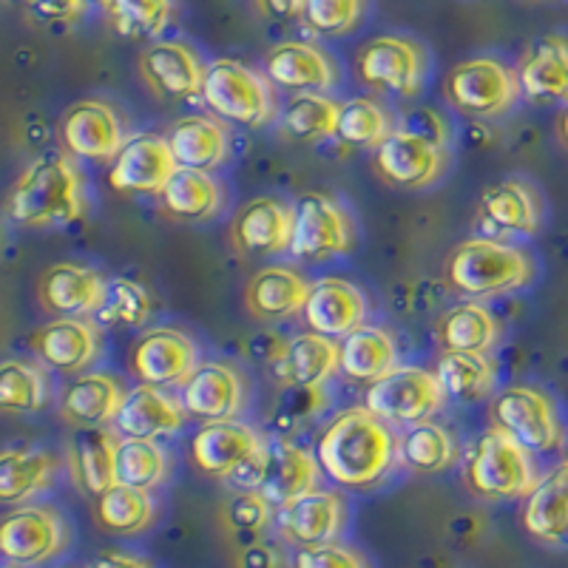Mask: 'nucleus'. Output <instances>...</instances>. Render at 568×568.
<instances>
[{
    "instance_id": "obj_1",
    "label": "nucleus",
    "mask_w": 568,
    "mask_h": 568,
    "mask_svg": "<svg viewBox=\"0 0 568 568\" xmlns=\"http://www.w3.org/2000/svg\"><path fill=\"white\" fill-rule=\"evenodd\" d=\"M316 458L327 478L349 489H364L387 478V471L398 460V438L389 424L375 418L369 409L355 407L324 429Z\"/></svg>"
},
{
    "instance_id": "obj_2",
    "label": "nucleus",
    "mask_w": 568,
    "mask_h": 568,
    "mask_svg": "<svg viewBox=\"0 0 568 568\" xmlns=\"http://www.w3.org/2000/svg\"><path fill=\"white\" fill-rule=\"evenodd\" d=\"M7 211L23 227L69 225L85 211L83 176L69 156H40L14 182Z\"/></svg>"
},
{
    "instance_id": "obj_3",
    "label": "nucleus",
    "mask_w": 568,
    "mask_h": 568,
    "mask_svg": "<svg viewBox=\"0 0 568 568\" xmlns=\"http://www.w3.org/2000/svg\"><path fill=\"white\" fill-rule=\"evenodd\" d=\"M446 276L464 296L491 298L520 291L535 276V265L526 251L497 240H466L449 253Z\"/></svg>"
},
{
    "instance_id": "obj_4",
    "label": "nucleus",
    "mask_w": 568,
    "mask_h": 568,
    "mask_svg": "<svg viewBox=\"0 0 568 568\" xmlns=\"http://www.w3.org/2000/svg\"><path fill=\"white\" fill-rule=\"evenodd\" d=\"M464 480L475 497L484 500H515L526 497L537 478L535 460L524 446L491 426L471 444L464 464Z\"/></svg>"
},
{
    "instance_id": "obj_5",
    "label": "nucleus",
    "mask_w": 568,
    "mask_h": 568,
    "mask_svg": "<svg viewBox=\"0 0 568 568\" xmlns=\"http://www.w3.org/2000/svg\"><path fill=\"white\" fill-rule=\"evenodd\" d=\"M444 91L449 105L471 120L506 114L524 94L517 71L495 58H471L458 63L446 74Z\"/></svg>"
},
{
    "instance_id": "obj_6",
    "label": "nucleus",
    "mask_w": 568,
    "mask_h": 568,
    "mask_svg": "<svg viewBox=\"0 0 568 568\" xmlns=\"http://www.w3.org/2000/svg\"><path fill=\"white\" fill-rule=\"evenodd\" d=\"M202 100L213 114L240 125H265L276 114L271 85L240 60H213L205 69Z\"/></svg>"
},
{
    "instance_id": "obj_7",
    "label": "nucleus",
    "mask_w": 568,
    "mask_h": 568,
    "mask_svg": "<svg viewBox=\"0 0 568 568\" xmlns=\"http://www.w3.org/2000/svg\"><path fill=\"white\" fill-rule=\"evenodd\" d=\"M444 404V389L429 369L398 364L382 382H375L364 395V409L384 424L418 426L433 420Z\"/></svg>"
},
{
    "instance_id": "obj_8",
    "label": "nucleus",
    "mask_w": 568,
    "mask_h": 568,
    "mask_svg": "<svg viewBox=\"0 0 568 568\" xmlns=\"http://www.w3.org/2000/svg\"><path fill=\"white\" fill-rule=\"evenodd\" d=\"M491 420L495 429L509 435L531 455L551 453L566 438L551 398L535 387H506L491 400Z\"/></svg>"
},
{
    "instance_id": "obj_9",
    "label": "nucleus",
    "mask_w": 568,
    "mask_h": 568,
    "mask_svg": "<svg viewBox=\"0 0 568 568\" xmlns=\"http://www.w3.org/2000/svg\"><path fill=\"white\" fill-rule=\"evenodd\" d=\"M69 546V526L52 506H20L0 524V551L9 566L34 568Z\"/></svg>"
},
{
    "instance_id": "obj_10",
    "label": "nucleus",
    "mask_w": 568,
    "mask_h": 568,
    "mask_svg": "<svg viewBox=\"0 0 568 568\" xmlns=\"http://www.w3.org/2000/svg\"><path fill=\"white\" fill-rule=\"evenodd\" d=\"M355 69L369 89L413 98L424 85L426 52L415 40L382 34V38H373L358 49Z\"/></svg>"
},
{
    "instance_id": "obj_11",
    "label": "nucleus",
    "mask_w": 568,
    "mask_h": 568,
    "mask_svg": "<svg viewBox=\"0 0 568 568\" xmlns=\"http://www.w3.org/2000/svg\"><path fill=\"white\" fill-rule=\"evenodd\" d=\"M296 227H293L291 253L307 262H322L329 256H342L353 245V225L349 216L333 196L311 194L298 196L296 207Z\"/></svg>"
},
{
    "instance_id": "obj_12",
    "label": "nucleus",
    "mask_w": 568,
    "mask_h": 568,
    "mask_svg": "<svg viewBox=\"0 0 568 568\" xmlns=\"http://www.w3.org/2000/svg\"><path fill=\"white\" fill-rule=\"evenodd\" d=\"M200 349L185 333L174 327L149 329L131 353V369L149 387L185 384L200 367Z\"/></svg>"
},
{
    "instance_id": "obj_13",
    "label": "nucleus",
    "mask_w": 568,
    "mask_h": 568,
    "mask_svg": "<svg viewBox=\"0 0 568 568\" xmlns=\"http://www.w3.org/2000/svg\"><path fill=\"white\" fill-rule=\"evenodd\" d=\"M180 171L171 145L160 134H134L116 154L109 182L123 194H162L171 176Z\"/></svg>"
},
{
    "instance_id": "obj_14",
    "label": "nucleus",
    "mask_w": 568,
    "mask_h": 568,
    "mask_svg": "<svg viewBox=\"0 0 568 568\" xmlns=\"http://www.w3.org/2000/svg\"><path fill=\"white\" fill-rule=\"evenodd\" d=\"M205 69L200 54L180 40H154L140 54V78L156 98L165 100L202 98Z\"/></svg>"
},
{
    "instance_id": "obj_15",
    "label": "nucleus",
    "mask_w": 568,
    "mask_h": 568,
    "mask_svg": "<svg viewBox=\"0 0 568 568\" xmlns=\"http://www.w3.org/2000/svg\"><path fill=\"white\" fill-rule=\"evenodd\" d=\"M63 142L71 156L109 162L116 160L129 136L114 105L103 100H80L63 116Z\"/></svg>"
},
{
    "instance_id": "obj_16",
    "label": "nucleus",
    "mask_w": 568,
    "mask_h": 568,
    "mask_svg": "<svg viewBox=\"0 0 568 568\" xmlns=\"http://www.w3.org/2000/svg\"><path fill=\"white\" fill-rule=\"evenodd\" d=\"M347 524V506L336 491L316 489L311 495L298 497L284 509H276V529L293 546L311 549L336 542V537Z\"/></svg>"
},
{
    "instance_id": "obj_17",
    "label": "nucleus",
    "mask_w": 568,
    "mask_h": 568,
    "mask_svg": "<svg viewBox=\"0 0 568 568\" xmlns=\"http://www.w3.org/2000/svg\"><path fill=\"white\" fill-rule=\"evenodd\" d=\"M182 407L205 424L236 420L245 407V382L231 364L202 362L182 384Z\"/></svg>"
},
{
    "instance_id": "obj_18",
    "label": "nucleus",
    "mask_w": 568,
    "mask_h": 568,
    "mask_svg": "<svg viewBox=\"0 0 568 568\" xmlns=\"http://www.w3.org/2000/svg\"><path fill=\"white\" fill-rule=\"evenodd\" d=\"M375 171L382 180L398 187H426L444 174L446 154L433 142L420 140L404 129H395L387 140L375 149Z\"/></svg>"
},
{
    "instance_id": "obj_19",
    "label": "nucleus",
    "mask_w": 568,
    "mask_h": 568,
    "mask_svg": "<svg viewBox=\"0 0 568 568\" xmlns=\"http://www.w3.org/2000/svg\"><path fill=\"white\" fill-rule=\"evenodd\" d=\"M105 287L109 282H103L94 267L60 262L40 278V304L45 313L58 318H85L91 313H100L105 302Z\"/></svg>"
},
{
    "instance_id": "obj_20",
    "label": "nucleus",
    "mask_w": 568,
    "mask_h": 568,
    "mask_svg": "<svg viewBox=\"0 0 568 568\" xmlns=\"http://www.w3.org/2000/svg\"><path fill=\"white\" fill-rule=\"evenodd\" d=\"M267 78L298 94H322L338 85V69L324 49L304 40H284L273 45L265 60Z\"/></svg>"
},
{
    "instance_id": "obj_21",
    "label": "nucleus",
    "mask_w": 568,
    "mask_h": 568,
    "mask_svg": "<svg viewBox=\"0 0 568 568\" xmlns=\"http://www.w3.org/2000/svg\"><path fill=\"white\" fill-rule=\"evenodd\" d=\"M267 440L253 429V426L240 424V420H220V424H205L196 433L194 464L211 478H231L253 455L265 453Z\"/></svg>"
},
{
    "instance_id": "obj_22",
    "label": "nucleus",
    "mask_w": 568,
    "mask_h": 568,
    "mask_svg": "<svg viewBox=\"0 0 568 568\" xmlns=\"http://www.w3.org/2000/svg\"><path fill=\"white\" fill-rule=\"evenodd\" d=\"M293 227H296V213L284 202L258 196L242 205V211L233 216L231 242L240 253H284L293 245Z\"/></svg>"
},
{
    "instance_id": "obj_23",
    "label": "nucleus",
    "mask_w": 568,
    "mask_h": 568,
    "mask_svg": "<svg viewBox=\"0 0 568 568\" xmlns=\"http://www.w3.org/2000/svg\"><path fill=\"white\" fill-rule=\"evenodd\" d=\"M302 313L316 336L347 338L353 329L364 327L367 302L364 293L344 278H318L311 284V296Z\"/></svg>"
},
{
    "instance_id": "obj_24",
    "label": "nucleus",
    "mask_w": 568,
    "mask_h": 568,
    "mask_svg": "<svg viewBox=\"0 0 568 568\" xmlns=\"http://www.w3.org/2000/svg\"><path fill=\"white\" fill-rule=\"evenodd\" d=\"M318 489V458L291 440H267L265 480L258 495L265 497L273 509H284L298 497Z\"/></svg>"
},
{
    "instance_id": "obj_25",
    "label": "nucleus",
    "mask_w": 568,
    "mask_h": 568,
    "mask_svg": "<svg viewBox=\"0 0 568 568\" xmlns=\"http://www.w3.org/2000/svg\"><path fill=\"white\" fill-rule=\"evenodd\" d=\"M520 524L535 540L568 549V464L551 466L526 495Z\"/></svg>"
},
{
    "instance_id": "obj_26",
    "label": "nucleus",
    "mask_w": 568,
    "mask_h": 568,
    "mask_svg": "<svg viewBox=\"0 0 568 568\" xmlns=\"http://www.w3.org/2000/svg\"><path fill=\"white\" fill-rule=\"evenodd\" d=\"M182 420H185L182 400H176L165 389L142 384V387L129 389L114 426L123 438L156 440L174 435L182 426Z\"/></svg>"
},
{
    "instance_id": "obj_27",
    "label": "nucleus",
    "mask_w": 568,
    "mask_h": 568,
    "mask_svg": "<svg viewBox=\"0 0 568 568\" xmlns=\"http://www.w3.org/2000/svg\"><path fill=\"white\" fill-rule=\"evenodd\" d=\"M520 89L537 103H568V38L566 34H542L531 40L520 58Z\"/></svg>"
},
{
    "instance_id": "obj_28",
    "label": "nucleus",
    "mask_w": 568,
    "mask_h": 568,
    "mask_svg": "<svg viewBox=\"0 0 568 568\" xmlns=\"http://www.w3.org/2000/svg\"><path fill=\"white\" fill-rule=\"evenodd\" d=\"M311 284L293 267L271 265L253 273L245 287V307L258 322H284L304 311Z\"/></svg>"
},
{
    "instance_id": "obj_29",
    "label": "nucleus",
    "mask_w": 568,
    "mask_h": 568,
    "mask_svg": "<svg viewBox=\"0 0 568 568\" xmlns=\"http://www.w3.org/2000/svg\"><path fill=\"white\" fill-rule=\"evenodd\" d=\"M338 355L342 349L333 338L302 333L276 349L273 364L284 387L318 389L338 369Z\"/></svg>"
},
{
    "instance_id": "obj_30",
    "label": "nucleus",
    "mask_w": 568,
    "mask_h": 568,
    "mask_svg": "<svg viewBox=\"0 0 568 568\" xmlns=\"http://www.w3.org/2000/svg\"><path fill=\"white\" fill-rule=\"evenodd\" d=\"M478 220L484 222L486 231L531 236L542 220L540 200L520 180L495 182V185L484 187V194H480Z\"/></svg>"
},
{
    "instance_id": "obj_31",
    "label": "nucleus",
    "mask_w": 568,
    "mask_h": 568,
    "mask_svg": "<svg viewBox=\"0 0 568 568\" xmlns=\"http://www.w3.org/2000/svg\"><path fill=\"white\" fill-rule=\"evenodd\" d=\"M125 395L123 384L111 375L85 373L65 387L60 415L78 429H105L123 409Z\"/></svg>"
},
{
    "instance_id": "obj_32",
    "label": "nucleus",
    "mask_w": 568,
    "mask_h": 568,
    "mask_svg": "<svg viewBox=\"0 0 568 568\" xmlns=\"http://www.w3.org/2000/svg\"><path fill=\"white\" fill-rule=\"evenodd\" d=\"M116 453L120 438L109 429H78L69 440L71 480L85 495H105L116 486Z\"/></svg>"
},
{
    "instance_id": "obj_33",
    "label": "nucleus",
    "mask_w": 568,
    "mask_h": 568,
    "mask_svg": "<svg viewBox=\"0 0 568 568\" xmlns=\"http://www.w3.org/2000/svg\"><path fill=\"white\" fill-rule=\"evenodd\" d=\"M165 140H169L171 154L180 169L202 171V174H211L216 165H222L227 156V145H231L225 125L205 114L176 120Z\"/></svg>"
},
{
    "instance_id": "obj_34",
    "label": "nucleus",
    "mask_w": 568,
    "mask_h": 568,
    "mask_svg": "<svg viewBox=\"0 0 568 568\" xmlns=\"http://www.w3.org/2000/svg\"><path fill=\"white\" fill-rule=\"evenodd\" d=\"M38 353L49 367L80 373L100 353V329L89 318H54L38 333Z\"/></svg>"
},
{
    "instance_id": "obj_35",
    "label": "nucleus",
    "mask_w": 568,
    "mask_h": 568,
    "mask_svg": "<svg viewBox=\"0 0 568 568\" xmlns=\"http://www.w3.org/2000/svg\"><path fill=\"white\" fill-rule=\"evenodd\" d=\"M338 349H342L338 369L353 382L369 384V387L398 367V349L387 329L382 327L364 324V327L353 329L347 338H342Z\"/></svg>"
},
{
    "instance_id": "obj_36",
    "label": "nucleus",
    "mask_w": 568,
    "mask_h": 568,
    "mask_svg": "<svg viewBox=\"0 0 568 568\" xmlns=\"http://www.w3.org/2000/svg\"><path fill=\"white\" fill-rule=\"evenodd\" d=\"M497 318L478 302L455 304L435 324V338L444 353L486 355L497 342Z\"/></svg>"
},
{
    "instance_id": "obj_37",
    "label": "nucleus",
    "mask_w": 568,
    "mask_h": 568,
    "mask_svg": "<svg viewBox=\"0 0 568 568\" xmlns=\"http://www.w3.org/2000/svg\"><path fill=\"white\" fill-rule=\"evenodd\" d=\"M162 211L180 222H205L220 211L225 191L211 174L180 169L160 194Z\"/></svg>"
},
{
    "instance_id": "obj_38",
    "label": "nucleus",
    "mask_w": 568,
    "mask_h": 568,
    "mask_svg": "<svg viewBox=\"0 0 568 568\" xmlns=\"http://www.w3.org/2000/svg\"><path fill=\"white\" fill-rule=\"evenodd\" d=\"M58 460L45 449H9L0 455V497L7 504H23L52 486Z\"/></svg>"
},
{
    "instance_id": "obj_39",
    "label": "nucleus",
    "mask_w": 568,
    "mask_h": 568,
    "mask_svg": "<svg viewBox=\"0 0 568 568\" xmlns=\"http://www.w3.org/2000/svg\"><path fill=\"white\" fill-rule=\"evenodd\" d=\"M435 378L444 395H453L455 400H480L495 389L497 373L489 355L440 353Z\"/></svg>"
},
{
    "instance_id": "obj_40",
    "label": "nucleus",
    "mask_w": 568,
    "mask_h": 568,
    "mask_svg": "<svg viewBox=\"0 0 568 568\" xmlns=\"http://www.w3.org/2000/svg\"><path fill=\"white\" fill-rule=\"evenodd\" d=\"M398 458L418 475H435L455 464L458 444L446 426L426 420V424L409 426V433L398 440Z\"/></svg>"
},
{
    "instance_id": "obj_41",
    "label": "nucleus",
    "mask_w": 568,
    "mask_h": 568,
    "mask_svg": "<svg viewBox=\"0 0 568 568\" xmlns=\"http://www.w3.org/2000/svg\"><path fill=\"white\" fill-rule=\"evenodd\" d=\"M154 511L156 506L149 491L116 484L114 489L100 495L94 517H98L100 529L109 531V535L129 537L149 529L151 520H154Z\"/></svg>"
},
{
    "instance_id": "obj_42",
    "label": "nucleus",
    "mask_w": 568,
    "mask_h": 568,
    "mask_svg": "<svg viewBox=\"0 0 568 568\" xmlns=\"http://www.w3.org/2000/svg\"><path fill=\"white\" fill-rule=\"evenodd\" d=\"M338 116L342 105L324 94H296L284 105L282 129L302 142H322L338 136Z\"/></svg>"
},
{
    "instance_id": "obj_43",
    "label": "nucleus",
    "mask_w": 568,
    "mask_h": 568,
    "mask_svg": "<svg viewBox=\"0 0 568 568\" xmlns=\"http://www.w3.org/2000/svg\"><path fill=\"white\" fill-rule=\"evenodd\" d=\"M165 471H169V458H165V449L156 440L120 438L116 484L151 491L165 480Z\"/></svg>"
},
{
    "instance_id": "obj_44",
    "label": "nucleus",
    "mask_w": 568,
    "mask_h": 568,
    "mask_svg": "<svg viewBox=\"0 0 568 568\" xmlns=\"http://www.w3.org/2000/svg\"><path fill=\"white\" fill-rule=\"evenodd\" d=\"M103 12L109 14L116 34L129 40H154L169 27L174 7L169 0H109L103 3Z\"/></svg>"
},
{
    "instance_id": "obj_45",
    "label": "nucleus",
    "mask_w": 568,
    "mask_h": 568,
    "mask_svg": "<svg viewBox=\"0 0 568 568\" xmlns=\"http://www.w3.org/2000/svg\"><path fill=\"white\" fill-rule=\"evenodd\" d=\"M395 131L393 116L378 100L353 98L342 105L338 116V136L358 149H378Z\"/></svg>"
},
{
    "instance_id": "obj_46",
    "label": "nucleus",
    "mask_w": 568,
    "mask_h": 568,
    "mask_svg": "<svg viewBox=\"0 0 568 568\" xmlns=\"http://www.w3.org/2000/svg\"><path fill=\"white\" fill-rule=\"evenodd\" d=\"M49 400L45 369L27 362H7L0 367V407L7 413H38Z\"/></svg>"
},
{
    "instance_id": "obj_47",
    "label": "nucleus",
    "mask_w": 568,
    "mask_h": 568,
    "mask_svg": "<svg viewBox=\"0 0 568 568\" xmlns=\"http://www.w3.org/2000/svg\"><path fill=\"white\" fill-rule=\"evenodd\" d=\"M100 322L105 324H129V327H140L145 318L151 316V296L145 287L129 278H114L105 287V302L100 307Z\"/></svg>"
},
{
    "instance_id": "obj_48",
    "label": "nucleus",
    "mask_w": 568,
    "mask_h": 568,
    "mask_svg": "<svg viewBox=\"0 0 568 568\" xmlns=\"http://www.w3.org/2000/svg\"><path fill=\"white\" fill-rule=\"evenodd\" d=\"M364 14L362 0H311L304 3L302 23L313 34L322 38H336V34L349 32Z\"/></svg>"
},
{
    "instance_id": "obj_49",
    "label": "nucleus",
    "mask_w": 568,
    "mask_h": 568,
    "mask_svg": "<svg viewBox=\"0 0 568 568\" xmlns=\"http://www.w3.org/2000/svg\"><path fill=\"white\" fill-rule=\"evenodd\" d=\"M327 407V398H324V387L318 389H304V387H282L276 398V407H273L271 424L276 426L278 433H291L293 426L304 424L307 418L318 415Z\"/></svg>"
},
{
    "instance_id": "obj_50",
    "label": "nucleus",
    "mask_w": 568,
    "mask_h": 568,
    "mask_svg": "<svg viewBox=\"0 0 568 568\" xmlns=\"http://www.w3.org/2000/svg\"><path fill=\"white\" fill-rule=\"evenodd\" d=\"M222 520L236 535H258L273 520V506L258 491H240L222 509Z\"/></svg>"
},
{
    "instance_id": "obj_51",
    "label": "nucleus",
    "mask_w": 568,
    "mask_h": 568,
    "mask_svg": "<svg viewBox=\"0 0 568 568\" xmlns=\"http://www.w3.org/2000/svg\"><path fill=\"white\" fill-rule=\"evenodd\" d=\"M291 568H369V562L362 551L349 549L336 540L324 542V546H311V549H298L291 560Z\"/></svg>"
},
{
    "instance_id": "obj_52",
    "label": "nucleus",
    "mask_w": 568,
    "mask_h": 568,
    "mask_svg": "<svg viewBox=\"0 0 568 568\" xmlns=\"http://www.w3.org/2000/svg\"><path fill=\"white\" fill-rule=\"evenodd\" d=\"M404 131H409V134L420 136V140L433 142V145H438V149H444L446 145V134H449V129H446V123L440 120L435 111H413V114L407 116V123H404Z\"/></svg>"
},
{
    "instance_id": "obj_53",
    "label": "nucleus",
    "mask_w": 568,
    "mask_h": 568,
    "mask_svg": "<svg viewBox=\"0 0 568 568\" xmlns=\"http://www.w3.org/2000/svg\"><path fill=\"white\" fill-rule=\"evenodd\" d=\"M85 3L65 0V3H29L27 14L38 23H74L85 12Z\"/></svg>"
},
{
    "instance_id": "obj_54",
    "label": "nucleus",
    "mask_w": 568,
    "mask_h": 568,
    "mask_svg": "<svg viewBox=\"0 0 568 568\" xmlns=\"http://www.w3.org/2000/svg\"><path fill=\"white\" fill-rule=\"evenodd\" d=\"M278 562H282V555L267 542H251L236 557L240 568H278Z\"/></svg>"
},
{
    "instance_id": "obj_55",
    "label": "nucleus",
    "mask_w": 568,
    "mask_h": 568,
    "mask_svg": "<svg viewBox=\"0 0 568 568\" xmlns=\"http://www.w3.org/2000/svg\"><path fill=\"white\" fill-rule=\"evenodd\" d=\"M256 12L265 14V18L278 20V23H287V20H302L304 3H256Z\"/></svg>"
},
{
    "instance_id": "obj_56",
    "label": "nucleus",
    "mask_w": 568,
    "mask_h": 568,
    "mask_svg": "<svg viewBox=\"0 0 568 568\" xmlns=\"http://www.w3.org/2000/svg\"><path fill=\"white\" fill-rule=\"evenodd\" d=\"M91 568H151V566L145 560H140V557L125 555V551H103L98 560L91 562Z\"/></svg>"
},
{
    "instance_id": "obj_57",
    "label": "nucleus",
    "mask_w": 568,
    "mask_h": 568,
    "mask_svg": "<svg viewBox=\"0 0 568 568\" xmlns=\"http://www.w3.org/2000/svg\"><path fill=\"white\" fill-rule=\"evenodd\" d=\"M557 134H560L562 145L568 149V103H566V109L560 111V116H557Z\"/></svg>"
},
{
    "instance_id": "obj_58",
    "label": "nucleus",
    "mask_w": 568,
    "mask_h": 568,
    "mask_svg": "<svg viewBox=\"0 0 568 568\" xmlns=\"http://www.w3.org/2000/svg\"><path fill=\"white\" fill-rule=\"evenodd\" d=\"M562 455H566V464H568V433L566 438H562Z\"/></svg>"
},
{
    "instance_id": "obj_59",
    "label": "nucleus",
    "mask_w": 568,
    "mask_h": 568,
    "mask_svg": "<svg viewBox=\"0 0 568 568\" xmlns=\"http://www.w3.org/2000/svg\"><path fill=\"white\" fill-rule=\"evenodd\" d=\"M7 568H14V566H7Z\"/></svg>"
}]
</instances>
